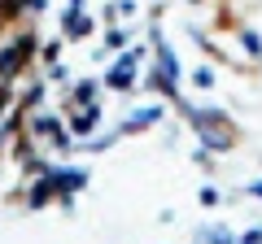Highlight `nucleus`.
<instances>
[{
    "mask_svg": "<svg viewBox=\"0 0 262 244\" xmlns=\"http://www.w3.org/2000/svg\"><path fill=\"white\" fill-rule=\"evenodd\" d=\"M105 44H110V48H122V44H127V31H110V39H105Z\"/></svg>",
    "mask_w": 262,
    "mask_h": 244,
    "instance_id": "nucleus-2",
    "label": "nucleus"
},
{
    "mask_svg": "<svg viewBox=\"0 0 262 244\" xmlns=\"http://www.w3.org/2000/svg\"><path fill=\"white\" fill-rule=\"evenodd\" d=\"M136 61H140V53H136V48H131V53H122L118 61H114V70L105 75V83H110V87H131V83H136Z\"/></svg>",
    "mask_w": 262,
    "mask_h": 244,
    "instance_id": "nucleus-1",
    "label": "nucleus"
}]
</instances>
